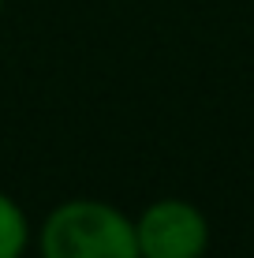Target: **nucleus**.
Segmentation results:
<instances>
[{
  "mask_svg": "<svg viewBox=\"0 0 254 258\" xmlns=\"http://www.w3.org/2000/svg\"><path fill=\"white\" fill-rule=\"evenodd\" d=\"M38 258H138L135 217L105 199H67L34 228Z\"/></svg>",
  "mask_w": 254,
  "mask_h": 258,
  "instance_id": "obj_1",
  "label": "nucleus"
},
{
  "mask_svg": "<svg viewBox=\"0 0 254 258\" xmlns=\"http://www.w3.org/2000/svg\"><path fill=\"white\" fill-rule=\"evenodd\" d=\"M138 258H206L209 217L191 199H153L135 217Z\"/></svg>",
  "mask_w": 254,
  "mask_h": 258,
  "instance_id": "obj_2",
  "label": "nucleus"
},
{
  "mask_svg": "<svg viewBox=\"0 0 254 258\" xmlns=\"http://www.w3.org/2000/svg\"><path fill=\"white\" fill-rule=\"evenodd\" d=\"M30 247H34V225L26 210L8 191H0V258H26Z\"/></svg>",
  "mask_w": 254,
  "mask_h": 258,
  "instance_id": "obj_3",
  "label": "nucleus"
},
{
  "mask_svg": "<svg viewBox=\"0 0 254 258\" xmlns=\"http://www.w3.org/2000/svg\"><path fill=\"white\" fill-rule=\"evenodd\" d=\"M0 15H4V0H0Z\"/></svg>",
  "mask_w": 254,
  "mask_h": 258,
  "instance_id": "obj_4",
  "label": "nucleus"
}]
</instances>
